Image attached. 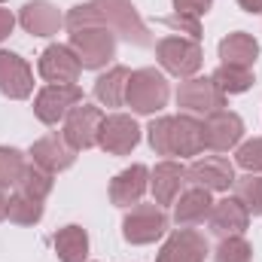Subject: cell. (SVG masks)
Segmentation results:
<instances>
[{
  "label": "cell",
  "instance_id": "obj_5",
  "mask_svg": "<svg viewBox=\"0 0 262 262\" xmlns=\"http://www.w3.org/2000/svg\"><path fill=\"white\" fill-rule=\"evenodd\" d=\"M156 58H159V64L165 67L168 73H174V76H180V79H189L198 67H201L204 52H201L198 40L165 37V40L156 43Z\"/></svg>",
  "mask_w": 262,
  "mask_h": 262
},
{
  "label": "cell",
  "instance_id": "obj_16",
  "mask_svg": "<svg viewBox=\"0 0 262 262\" xmlns=\"http://www.w3.org/2000/svg\"><path fill=\"white\" fill-rule=\"evenodd\" d=\"M204 259H207L204 235L195 232V229H180L165 241V247H162L156 262H204Z\"/></svg>",
  "mask_w": 262,
  "mask_h": 262
},
{
  "label": "cell",
  "instance_id": "obj_26",
  "mask_svg": "<svg viewBox=\"0 0 262 262\" xmlns=\"http://www.w3.org/2000/svg\"><path fill=\"white\" fill-rule=\"evenodd\" d=\"M6 216H9L15 226H37V223L43 220V201L25 195V192H15V195H9Z\"/></svg>",
  "mask_w": 262,
  "mask_h": 262
},
{
  "label": "cell",
  "instance_id": "obj_13",
  "mask_svg": "<svg viewBox=\"0 0 262 262\" xmlns=\"http://www.w3.org/2000/svg\"><path fill=\"white\" fill-rule=\"evenodd\" d=\"M186 180H192L207 192H226L229 186H235V168L223 156H204L186 168Z\"/></svg>",
  "mask_w": 262,
  "mask_h": 262
},
{
  "label": "cell",
  "instance_id": "obj_27",
  "mask_svg": "<svg viewBox=\"0 0 262 262\" xmlns=\"http://www.w3.org/2000/svg\"><path fill=\"white\" fill-rule=\"evenodd\" d=\"M235 198L247 207V213L262 216V177L259 174L235 177Z\"/></svg>",
  "mask_w": 262,
  "mask_h": 262
},
{
  "label": "cell",
  "instance_id": "obj_23",
  "mask_svg": "<svg viewBox=\"0 0 262 262\" xmlns=\"http://www.w3.org/2000/svg\"><path fill=\"white\" fill-rule=\"evenodd\" d=\"M128 67H113L107 73L98 76L95 82V98L104 104V107H122L125 104V89H128Z\"/></svg>",
  "mask_w": 262,
  "mask_h": 262
},
{
  "label": "cell",
  "instance_id": "obj_21",
  "mask_svg": "<svg viewBox=\"0 0 262 262\" xmlns=\"http://www.w3.org/2000/svg\"><path fill=\"white\" fill-rule=\"evenodd\" d=\"M210 207H213L210 192L201 189V186H192V189H186L183 195L174 201V220L183 229L186 226H198V223H204L210 216Z\"/></svg>",
  "mask_w": 262,
  "mask_h": 262
},
{
  "label": "cell",
  "instance_id": "obj_22",
  "mask_svg": "<svg viewBox=\"0 0 262 262\" xmlns=\"http://www.w3.org/2000/svg\"><path fill=\"white\" fill-rule=\"evenodd\" d=\"M256 55H259V43H256L253 34L235 31V34H229V37L220 43V58H223V64L250 70V67L256 64Z\"/></svg>",
  "mask_w": 262,
  "mask_h": 262
},
{
  "label": "cell",
  "instance_id": "obj_31",
  "mask_svg": "<svg viewBox=\"0 0 262 262\" xmlns=\"http://www.w3.org/2000/svg\"><path fill=\"white\" fill-rule=\"evenodd\" d=\"M235 162L247 171V174H262V137H253L247 143L238 146Z\"/></svg>",
  "mask_w": 262,
  "mask_h": 262
},
{
  "label": "cell",
  "instance_id": "obj_12",
  "mask_svg": "<svg viewBox=\"0 0 262 262\" xmlns=\"http://www.w3.org/2000/svg\"><path fill=\"white\" fill-rule=\"evenodd\" d=\"M201 131H204V146L213 149V152H226L232 146L241 143L244 137V122L238 113L232 110H216L210 113L204 122H201Z\"/></svg>",
  "mask_w": 262,
  "mask_h": 262
},
{
  "label": "cell",
  "instance_id": "obj_35",
  "mask_svg": "<svg viewBox=\"0 0 262 262\" xmlns=\"http://www.w3.org/2000/svg\"><path fill=\"white\" fill-rule=\"evenodd\" d=\"M238 6H241L244 12H253V15L262 12V0H238Z\"/></svg>",
  "mask_w": 262,
  "mask_h": 262
},
{
  "label": "cell",
  "instance_id": "obj_11",
  "mask_svg": "<svg viewBox=\"0 0 262 262\" xmlns=\"http://www.w3.org/2000/svg\"><path fill=\"white\" fill-rule=\"evenodd\" d=\"M137 143H140V128L131 116H125V113L104 116L101 131H98V146L101 149H107L110 156H128Z\"/></svg>",
  "mask_w": 262,
  "mask_h": 262
},
{
  "label": "cell",
  "instance_id": "obj_25",
  "mask_svg": "<svg viewBox=\"0 0 262 262\" xmlns=\"http://www.w3.org/2000/svg\"><path fill=\"white\" fill-rule=\"evenodd\" d=\"M210 79H213V85H216L226 98H229V95H241V92H247V89L253 85V73H250V70L232 67V64H220L210 73Z\"/></svg>",
  "mask_w": 262,
  "mask_h": 262
},
{
  "label": "cell",
  "instance_id": "obj_32",
  "mask_svg": "<svg viewBox=\"0 0 262 262\" xmlns=\"http://www.w3.org/2000/svg\"><path fill=\"white\" fill-rule=\"evenodd\" d=\"M168 28H177V31H186L189 34V40H198L201 37V28H198V18H189V15H180V12H174V15H168V18H162Z\"/></svg>",
  "mask_w": 262,
  "mask_h": 262
},
{
  "label": "cell",
  "instance_id": "obj_4",
  "mask_svg": "<svg viewBox=\"0 0 262 262\" xmlns=\"http://www.w3.org/2000/svg\"><path fill=\"white\" fill-rule=\"evenodd\" d=\"M89 3L98 9L101 21H104L116 37L128 40L134 46H149V43H152L149 28L143 25V18L137 15V9H134L131 0H89Z\"/></svg>",
  "mask_w": 262,
  "mask_h": 262
},
{
  "label": "cell",
  "instance_id": "obj_14",
  "mask_svg": "<svg viewBox=\"0 0 262 262\" xmlns=\"http://www.w3.org/2000/svg\"><path fill=\"white\" fill-rule=\"evenodd\" d=\"M0 92L12 101H25L34 92V73L15 52H0Z\"/></svg>",
  "mask_w": 262,
  "mask_h": 262
},
{
  "label": "cell",
  "instance_id": "obj_28",
  "mask_svg": "<svg viewBox=\"0 0 262 262\" xmlns=\"http://www.w3.org/2000/svg\"><path fill=\"white\" fill-rule=\"evenodd\" d=\"M52 186H55L52 174H49V171H43L40 165H28V168H25V174H21V180H18V192L37 198V201H43V198L49 195V192H52Z\"/></svg>",
  "mask_w": 262,
  "mask_h": 262
},
{
  "label": "cell",
  "instance_id": "obj_33",
  "mask_svg": "<svg viewBox=\"0 0 262 262\" xmlns=\"http://www.w3.org/2000/svg\"><path fill=\"white\" fill-rule=\"evenodd\" d=\"M210 3H213V0H174V12L189 15V18H198V15H204V12L210 9Z\"/></svg>",
  "mask_w": 262,
  "mask_h": 262
},
{
  "label": "cell",
  "instance_id": "obj_3",
  "mask_svg": "<svg viewBox=\"0 0 262 262\" xmlns=\"http://www.w3.org/2000/svg\"><path fill=\"white\" fill-rule=\"evenodd\" d=\"M168 79L156 70V67H140L128 76V89H125V104H128L134 113L140 116H149V113H159L165 104H168Z\"/></svg>",
  "mask_w": 262,
  "mask_h": 262
},
{
  "label": "cell",
  "instance_id": "obj_30",
  "mask_svg": "<svg viewBox=\"0 0 262 262\" xmlns=\"http://www.w3.org/2000/svg\"><path fill=\"white\" fill-rule=\"evenodd\" d=\"M213 259L216 262H250L253 259V247H250L241 235H229V238L220 241Z\"/></svg>",
  "mask_w": 262,
  "mask_h": 262
},
{
  "label": "cell",
  "instance_id": "obj_29",
  "mask_svg": "<svg viewBox=\"0 0 262 262\" xmlns=\"http://www.w3.org/2000/svg\"><path fill=\"white\" fill-rule=\"evenodd\" d=\"M25 156L12 146H0V189H9V186H18L21 174H25Z\"/></svg>",
  "mask_w": 262,
  "mask_h": 262
},
{
  "label": "cell",
  "instance_id": "obj_2",
  "mask_svg": "<svg viewBox=\"0 0 262 262\" xmlns=\"http://www.w3.org/2000/svg\"><path fill=\"white\" fill-rule=\"evenodd\" d=\"M146 131H149V146L159 156H198L204 149L201 122L192 116H162Z\"/></svg>",
  "mask_w": 262,
  "mask_h": 262
},
{
  "label": "cell",
  "instance_id": "obj_9",
  "mask_svg": "<svg viewBox=\"0 0 262 262\" xmlns=\"http://www.w3.org/2000/svg\"><path fill=\"white\" fill-rule=\"evenodd\" d=\"M177 104L189 113H216L226 107V95L213 85L210 76H189L177 89Z\"/></svg>",
  "mask_w": 262,
  "mask_h": 262
},
{
  "label": "cell",
  "instance_id": "obj_17",
  "mask_svg": "<svg viewBox=\"0 0 262 262\" xmlns=\"http://www.w3.org/2000/svg\"><path fill=\"white\" fill-rule=\"evenodd\" d=\"M18 25H21L28 34H34V37H52V34H58V28L64 25V15H61L49 0H31V3L21 6Z\"/></svg>",
  "mask_w": 262,
  "mask_h": 262
},
{
  "label": "cell",
  "instance_id": "obj_10",
  "mask_svg": "<svg viewBox=\"0 0 262 262\" xmlns=\"http://www.w3.org/2000/svg\"><path fill=\"white\" fill-rule=\"evenodd\" d=\"M40 76L49 82V85H73L76 79H79V58L73 55V49L64 46V43H52L49 49H43V55H40Z\"/></svg>",
  "mask_w": 262,
  "mask_h": 262
},
{
  "label": "cell",
  "instance_id": "obj_15",
  "mask_svg": "<svg viewBox=\"0 0 262 262\" xmlns=\"http://www.w3.org/2000/svg\"><path fill=\"white\" fill-rule=\"evenodd\" d=\"M31 159H34V165H40L43 171L58 174V171H67V168L76 162V149L64 140V134H46V137H40V140L31 146Z\"/></svg>",
  "mask_w": 262,
  "mask_h": 262
},
{
  "label": "cell",
  "instance_id": "obj_24",
  "mask_svg": "<svg viewBox=\"0 0 262 262\" xmlns=\"http://www.w3.org/2000/svg\"><path fill=\"white\" fill-rule=\"evenodd\" d=\"M55 253L61 262H85L89 256V235L82 226H64L55 232Z\"/></svg>",
  "mask_w": 262,
  "mask_h": 262
},
{
  "label": "cell",
  "instance_id": "obj_1",
  "mask_svg": "<svg viewBox=\"0 0 262 262\" xmlns=\"http://www.w3.org/2000/svg\"><path fill=\"white\" fill-rule=\"evenodd\" d=\"M64 28L70 34V49L79 58L82 70H101L116 58V34L101 21L92 3H79L64 15Z\"/></svg>",
  "mask_w": 262,
  "mask_h": 262
},
{
  "label": "cell",
  "instance_id": "obj_20",
  "mask_svg": "<svg viewBox=\"0 0 262 262\" xmlns=\"http://www.w3.org/2000/svg\"><path fill=\"white\" fill-rule=\"evenodd\" d=\"M146 186H149V171L143 165H131L110 180V201L116 207H131L143 198Z\"/></svg>",
  "mask_w": 262,
  "mask_h": 262
},
{
  "label": "cell",
  "instance_id": "obj_6",
  "mask_svg": "<svg viewBox=\"0 0 262 262\" xmlns=\"http://www.w3.org/2000/svg\"><path fill=\"white\" fill-rule=\"evenodd\" d=\"M168 232V213L159 204H137L122 220V235L128 244H152Z\"/></svg>",
  "mask_w": 262,
  "mask_h": 262
},
{
  "label": "cell",
  "instance_id": "obj_8",
  "mask_svg": "<svg viewBox=\"0 0 262 262\" xmlns=\"http://www.w3.org/2000/svg\"><path fill=\"white\" fill-rule=\"evenodd\" d=\"M101 122H104V113L92 104H76L64 119V140L76 149H92L98 146V131H101Z\"/></svg>",
  "mask_w": 262,
  "mask_h": 262
},
{
  "label": "cell",
  "instance_id": "obj_34",
  "mask_svg": "<svg viewBox=\"0 0 262 262\" xmlns=\"http://www.w3.org/2000/svg\"><path fill=\"white\" fill-rule=\"evenodd\" d=\"M12 28H15V15L9 9H0V40H6L12 34Z\"/></svg>",
  "mask_w": 262,
  "mask_h": 262
},
{
  "label": "cell",
  "instance_id": "obj_18",
  "mask_svg": "<svg viewBox=\"0 0 262 262\" xmlns=\"http://www.w3.org/2000/svg\"><path fill=\"white\" fill-rule=\"evenodd\" d=\"M207 223H210V232L213 235L229 238V235H241L247 229L250 213H247V207L238 198H223V201H213Z\"/></svg>",
  "mask_w": 262,
  "mask_h": 262
},
{
  "label": "cell",
  "instance_id": "obj_7",
  "mask_svg": "<svg viewBox=\"0 0 262 262\" xmlns=\"http://www.w3.org/2000/svg\"><path fill=\"white\" fill-rule=\"evenodd\" d=\"M82 104V89L73 85H46L37 92L34 98V113L43 125H58L61 119H67V113Z\"/></svg>",
  "mask_w": 262,
  "mask_h": 262
},
{
  "label": "cell",
  "instance_id": "obj_36",
  "mask_svg": "<svg viewBox=\"0 0 262 262\" xmlns=\"http://www.w3.org/2000/svg\"><path fill=\"white\" fill-rule=\"evenodd\" d=\"M6 204H9V198H6V189H0V220H6Z\"/></svg>",
  "mask_w": 262,
  "mask_h": 262
},
{
  "label": "cell",
  "instance_id": "obj_19",
  "mask_svg": "<svg viewBox=\"0 0 262 262\" xmlns=\"http://www.w3.org/2000/svg\"><path fill=\"white\" fill-rule=\"evenodd\" d=\"M183 183H186V168L177 165V162H159L149 174V189H152V198H156L159 207L174 204Z\"/></svg>",
  "mask_w": 262,
  "mask_h": 262
}]
</instances>
